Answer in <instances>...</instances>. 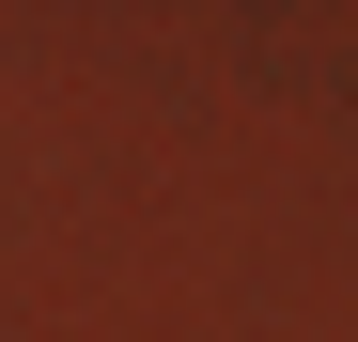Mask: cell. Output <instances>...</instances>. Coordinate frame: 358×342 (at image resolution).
<instances>
[]
</instances>
